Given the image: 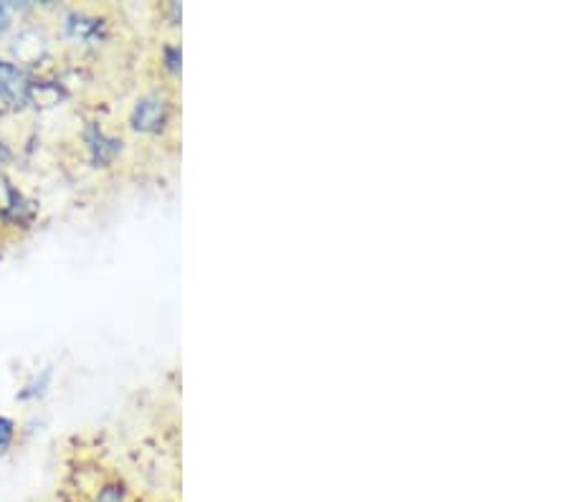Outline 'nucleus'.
<instances>
[{
  "mask_svg": "<svg viewBox=\"0 0 570 502\" xmlns=\"http://www.w3.org/2000/svg\"><path fill=\"white\" fill-rule=\"evenodd\" d=\"M31 80L21 66L11 62H0V102L19 107L31 100Z\"/></svg>",
  "mask_w": 570,
  "mask_h": 502,
  "instance_id": "1",
  "label": "nucleus"
},
{
  "mask_svg": "<svg viewBox=\"0 0 570 502\" xmlns=\"http://www.w3.org/2000/svg\"><path fill=\"white\" fill-rule=\"evenodd\" d=\"M166 119H168L166 102H160L158 97L140 100L133 112V127L140 129V133H155V129L166 125Z\"/></svg>",
  "mask_w": 570,
  "mask_h": 502,
  "instance_id": "2",
  "label": "nucleus"
},
{
  "mask_svg": "<svg viewBox=\"0 0 570 502\" xmlns=\"http://www.w3.org/2000/svg\"><path fill=\"white\" fill-rule=\"evenodd\" d=\"M84 137H86V145H89L92 160L97 163V166H109V163L119 155V150H123V143L115 140V137H107L105 129L94 123L86 127Z\"/></svg>",
  "mask_w": 570,
  "mask_h": 502,
  "instance_id": "3",
  "label": "nucleus"
},
{
  "mask_svg": "<svg viewBox=\"0 0 570 502\" xmlns=\"http://www.w3.org/2000/svg\"><path fill=\"white\" fill-rule=\"evenodd\" d=\"M94 502H133V498H129V492L123 488V484H105L97 492V498H94Z\"/></svg>",
  "mask_w": 570,
  "mask_h": 502,
  "instance_id": "4",
  "label": "nucleus"
},
{
  "mask_svg": "<svg viewBox=\"0 0 570 502\" xmlns=\"http://www.w3.org/2000/svg\"><path fill=\"white\" fill-rule=\"evenodd\" d=\"M49 380H51V368L43 370V376H41V378H36V380H33L31 386H25V388H23V391L19 394L21 401H29V398L43 396V391H46V386H49Z\"/></svg>",
  "mask_w": 570,
  "mask_h": 502,
  "instance_id": "5",
  "label": "nucleus"
},
{
  "mask_svg": "<svg viewBox=\"0 0 570 502\" xmlns=\"http://www.w3.org/2000/svg\"><path fill=\"white\" fill-rule=\"evenodd\" d=\"M13 441H15V423H13V419L0 417V454H6L8 449L13 447Z\"/></svg>",
  "mask_w": 570,
  "mask_h": 502,
  "instance_id": "6",
  "label": "nucleus"
},
{
  "mask_svg": "<svg viewBox=\"0 0 570 502\" xmlns=\"http://www.w3.org/2000/svg\"><path fill=\"white\" fill-rule=\"evenodd\" d=\"M166 62H168V69L176 72L178 64H180V49H166Z\"/></svg>",
  "mask_w": 570,
  "mask_h": 502,
  "instance_id": "7",
  "label": "nucleus"
},
{
  "mask_svg": "<svg viewBox=\"0 0 570 502\" xmlns=\"http://www.w3.org/2000/svg\"><path fill=\"white\" fill-rule=\"evenodd\" d=\"M6 23H8V8L0 3V31L6 29Z\"/></svg>",
  "mask_w": 570,
  "mask_h": 502,
  "instance_id": "8",
  "label": "nucleus"
}]
</instances>
